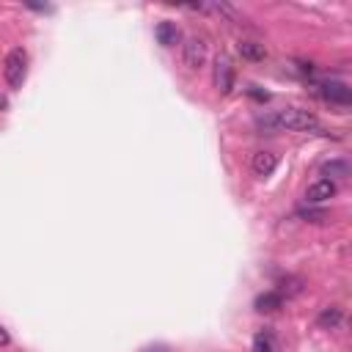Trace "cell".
Segmentation results:
<instances>
[{
    "mask_svg": "<svg viewBox=\"0 0 352 352\" xmlns=\"http://www.w3.org/2000/svg\"><path fill=\"white\" fill-rule=\"evenodd\" d=\"M256 126L264 135H275V132H311V129H319V118L311 110H302V107H283V110L258 116Z\"/></svg>",
    "mask_w": 352,
    "mask_h": 352,
    "instance_id": "obj_1",
    "label": "cell"
},
{
    "mask_svg": "<svg viewBox=\"0 0 352 352\" xmlns=\"http://www.w3.org/2000/svg\"><path fill=\"white\" fill-rule=\"evenodd\" d=\"M3 74H6V82L11 88H22L25 77H28V52L22 47H14L6 60H3Z\"/></svg>",
    "mask_w": 352,
    "mask_h": 352,
    "instance_id": "obj_2",
    "label": "cell"
},
{
    "mask_svg": "<svg viewBox=\"0 0 352 352\" xmlns=\"http://www.w3.org/2000/svg\"><path fill=\"white\" fill-rule=\"evenodd\" d=\"M182 58L187 69H201L206 63V41L201 36H187L182 44Z\"/></svg>",
    "mask_w": 352,
    "mask_h": 352,
    "instance_id": "obj_3",
    "label": "cell"
},
{
    "mask_svg": "<svg viewBox=\"0 0 352 352\" xmlns=\"http://www.w3.org/2000/svg\"><path fill=\"white\" fill-rule=\"evenodd\" d=\"M212 82L220 94H231L234 88V66L226 55H217L214 58V66H212Z\"/></svg>",
    "mask_w": 352,
    "mask_h": 352,
    "instance_id": "obj_4",
    "label": "cell"
},
{
    "mask_svg": "<svg viewBox=\"0 0 352 352\" xmlns=\"http://www.w3.org/2000/svg\"><path fill=\"white\" fill-rule=\"evenodd\" d=\"M316 94H319L324 102H333V104H349V102H352V91L346 88V82H338V80L319 82V85H316Z\"/></svg>",
    "mask_w": 352,
    "mask_h": 352,
    "instance_id": "obj_5",
    "label": "cell"
},
{
    "mask_svg": "<svg viewBox=\"0 0 352 352\" xmlns=\"http://www.w3.org/2000/svg\"><path fill=\"white\" fill-rule=\"evenodd\" d=\"M333 195H336V182H330V179H316L305 190V201L308 204H322V201H327Z\"/></svg>",
    "mask_w": 352,
    "mask_h": 352,
    "instance_id": "obj_6",
    "label": "cell"
},
{
    "mask_svg": "<svg viewBox=\"0 0 352 352\" xmlns=\"http://www.w3.org/2000/svg\"><path fill=\"white\" fill-rule=\"evenodd\" d=\"M250 168H253V173L261 176V179H264V176H272V170L278 168V154H275V151H256Z\"/></svg>",
    "mask_w": 352,
    "mask_h": 352,
    "instance_id": "obj_7",
    "label": "cell"
},
{
    "mask_svg": "<svg viewBox=\"0 0 352 352\" xmlns=\"http://www.w3.org/2000/svg\"><path fill=\"white\" fill-rule=\"evenodd\" d=\"M154 36H157V41H160L162 47H173V44H179V38H182L176 22H170V19H162V22L154 28Z\"/></svg>",
    "mask_w": 352,
    "mask_h": 352,
    "instance_id": "obj_8",
    "label": "cell"
},
{
    "mask_svg": "<svg viewBox=\"0 0 352 352\" xmlns=\"http://www.w3.org/2000/svg\"><path fill=\"white\" fill-rule=\"evenodd\" d=\"M283 305V297L272 289V292H264V294H258L256 297V302H253V308L258 311V314H272V311H278Z\"/></svg>",
    "mask_w": 352,
    "mask_h": 352,
    "instance_id": "obj_9",
    "label": "cell"
},
{
    "mask_svg": "<svg viewBox=\"0 0 352 352\" xmlns=\"http://www.w3.org/2000/svg\"><path fill=\"white\" fill-rule=\"evenodd\" d=\"M280 297H297L300 292H302V278H294V275H286V278H280L278 280V289H275Z\"/></svg>",
    "mask_w": 352,
    "mask_h": 352,
    "instance_id": "obj_10",
    "label": "cell"
},
{
    "mask_svg": "<svg viewBox=\"0 0 352 352\" xmlns=\"http://www.w3.org/2000/svg\"><path fill=\"white\" fill-rule=\"evenodd\" d=\"M239 55L245 60H264L267 58V50L258 41H239Z\"/></svg>",
    "mask_w": 352,
    "mask_h": 352,
    "instance_id": "obj_11",
    "label": "cell"
},
{
    "mask_svg": "<svg viewBox=\"0 0 352 352\" xmlns=\"http://www.w3.org/2000/svg\"><path fill=\"white\" fill-rule=\"evenodd\" d=\"M322 173L330 176V182L333 179H346L349 176V162L346 160H330V162L322 165Z\"/></svg>",
    "mask_w": 352,
    "mask_h": 352,
    "instance_id": "obj_12",
    "label": "cell"
},
{
    "mask_svg": "<svg viewBox=\"0 0 352 352\" xmlns=\"http://www.w3.org/2000/svg\"><path fill=\"white\" fill-rule=\"evenodd\" d=\"M341 319H344V314H341V308H336V305H330V308H324L322 314H319V327H324V330H336L338 324H341Z\"/></svg>",
    "mask_w": 352,
    "mask_h": 352,
    "instance_id": "obj_13",
    "label": "cell"
},
{
    "mask_svg": "<svg viewBox=\"0 0 352 352\" xmlns=\"http://www.w3.org/2000/svg\"><path fill=\"white\" fill-rule=\"evenodd\" d=\"M253 352H275V338L270 330H258L253 336Z\"/></svg>",
    "mask_w": 352,
    "mask_h": 352,
    "instance_id": "obj_14",
    "label": "cell"
},
{
    "mask_svg": "<svg viewBox=\"0 0 352 352\" xmlns=\"http://www.w3.org/2000/svg\"><path fill=\"white\" fill-rule=\"evenodd\" d=\"M204 11H214V14H220V16H226L228 22H239V14L228 6V3H212V6H201Z\"/></svg>",
    "mask_w": 352,
    "mask_h": 352,
    "instance_id": "obj_15",
    "label": "cell"
},
{
    "mask_svg": "<svg viewBox=\"0 0 352 352\" xmlns=\"http://www.w3.org/2000/svg\"><path fill=\"white\" fill-rule=\"evenodd\" d=\"M300 217H305V220H311V223H322V220H327V212L324 209H305V212H300Z\"/></svg>",
    "mask_w": 352,
    "mask_h": 352,
    "instance_id": "obj_16",
    "label": "cell"
},
{
    "mask_svg": "<svg viewBox=\"0 0 352 352\" xmlns=\"http://www.w3.org/2000/svg\"><path fill=\"white\" fill-rule=\"evenodd\" d=\"M8 341H11V336H8V330H6L3 324H0V346H6Z\"/></svg>",
    "mask_w": 352,
    "mask_h": 352,
    "instance_id": "obj_17",
    "label": "cell"
},
{
    "mask_svg": "<svg viewBox=\"0 0 352 352\" xmlns=\"http://www.w3.org/2000/svg\"><path fill=\"white\" fill-rule=\"evenodd\" d=\"M143 352H170V349H168L165 344H154V346H146Z\"/></svg>",
    "mask_w": 352,
    "mask_h": 352,
    "instance_id": "obj_18",
    "label": "cell"
},
{
    "mask_svg": "<svg viewBox=\"0 0 352 352\" xmlns=\"http://www.w3.org/2000/svg\"><path fill=\"white\" fill-rule=\"evenodd\" d=\"M0 107H3V99H0Z\"/></svg>",
    "mask_w": 352,
    "mask_h": 352,
    "instance_id": "obj_19",
    "label": "cell"
}]
</instances>
